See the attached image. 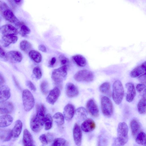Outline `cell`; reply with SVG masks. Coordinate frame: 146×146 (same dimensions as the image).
<instances>
[{"mask_svg":"<svg viewBox=\"0 0 146 146\" xmlns=\"http://www.w3.org/2000/svg\"><path fill=\"white\" fill-rule=\"evenodd\" d=\"M145 90L143 95L142 98L139 101L137 105V109L139 113L142 114H145L146 111Z\"/></svg>","mask_w":146,"mask_h":146,"instance_id":"26","label":"cell"},{"mask_svg":"<svg viewBox=\"0 0 146 146\" xmlns=\"http://www.w3.org/2000/svg\"><path fill=\"white\" fill-rule=\"evenodd\" d=\"M0 58L3 61H7L8 60L7 53L3 48L0 45Z\"/></svg>","mask_w":146,"mask_h":146,"instance_id":"41","label":"cell"},{"mask_svg":"<svg viewBox=\"0 0 146 146\" xmlns=\"http://www.w3.org/2000/svg\"><path fill=\"white\" fill-rule=\"evenodd\" d=\"M0 31L3 36L16 35L19 33L16 28L14 26L9 24L3 26L0 28Z\"/></svg>","mask_w":146,"mask_h":146,"instance_id":"11","label":"cell"},{"mask_svg":"<svg viewBox=\"0 0 146 146\" xmlns=\"http://www.w3.org/2000/svg\"><path fill=\"white\" fill-rule=\"evenodd\" d=\"M146 73L139 76L138 79L141 83L145 85L146 84Z\"/></svg>","mask_w":146,"mask_h":146,"instance_id":"44","label":"cell"},{"mask_svg":"<svg viewBox=\"0 0 146 146\" xmlns=\"http://www.w3.org/2000/svg\"></svg>","mask_w":146,"mask_h":146,"instance_id":"52","label":"cell"},{"mask_svg":"<svg viewBox=\"0 0 146 146\" xmlns=\"http://www.w3.org/2000/svg\"><path fill=\"white\" fill-rule=\"evenodd\" d=\"M26 84L31 90L34 91H36V87L30 81H27L26 82Z\"/></svg>","mask_w":146,"mask_h":146,"instance_id":"45","label":"cell"},{"mask_svg":"<svg viewBox=\"0 0 146 146\" xmlns=\"http://www.w3.org/2000/svg\"><path fill=\"white\" fill-rule=\"evenodd\" d=\"M67 69V66L64 65L53 70L51 77L56 83L59 84L66 79Z\"/></svg>","mask_w":146,"mask_h":146,"instance_id":"5","label":"cell"},{"mask_svg":"<svg viewBox=\"0 0 146 146\" xmlns=\"http://www.w3.org/2000/svg\"><path fill=\"white\" fill-rule=\"evenodd\" d=\"M146 62L137 66L131 72V76L133 78L138 77L140 75L146 73Z\"/></svg>","mask_w":146,"mask_h":146,"instance_id":"17","label":"cell"},{"mask_svg":"<svg viewBox=\"0 0 146 146\" xmlns=\"http://www.w3.org/2000/svg\"><path fill=\"white\" fill-rule=\"evenodd\" d=\"M74 78L78 82H89L93 80L94 75L93 73L90 71L82 70L77 72L74 75Z\"/></svg>","mask_w":146,"mask_h":146,"instance_id":"7","label":"cell"},{"mask_svg":"<svg viewBox=\"0 0 146 146\" xmlns=\"http://www.w3.org/2000/svg\"><path fill=\"white\" fill-rule=\"evenodd\" d=\"M59 59L60 63L63 66H66L69 63V60L68 58L64 56L61 55L59 56Z\"/></svg>","mask_w":146,"mask_h":146,"instance_id":"42","label":"cell"},{"mask_svg":"<svg viewBox=\"0 0 146 146\" xmlns=\"http://www.w3.org/2000/svg\"><path fill=\"white\" fill-rule=\"evenodd\" d=\"M130 125L132 135L135 138L138 134L141 131V125L139 121L135 119H133L131 121Z\"/></svg>","mask_w":146,"mask_h":146,"instance_id":"21","label":"cell"},{"mask_svg":"<svg viewBox=\"0 0 146 146\" xmlns=\"http://www.w3.org/2000/svg\"><path fill=\"white\" fill-rule=\"evenodd\" d=\"M13 119L8 114L0 116V127H5L10 125L13 122Z\"/></svg>","mask_w":146,"mask_h":146,"instance_id":"24","label":"cell"},{"mask_svg":"<svg viewBox=\"0 0 146 146\" xmlns=\"http://www.w3.org/2000/svg\"><path fill=\"white\" fill-rule=\"evenodd\" d=\"M124 94V89L121 82L119 80H115L113 85L112 97L116 104H119L121 103Z\"/></svg>","mask_w":146,"mask_h":146,"instance_id":"3","label":"cell"},{"mask_svg":"<svg viewBox=\"0 0 146 146\" xmlns=\"http://www.w3.org/2000/svg\"><path fill=\"white\" fill-rule=\"evenodd\" d=\"M29 55L30 58L36 63H39L41 61V55L37 51L31 50L29 52Z\"/></svg>","mask_w":146,"mask_h":146,"instance_id":"31","label":"cell"},{"mask_svg":"<svg viewBox=\"0 0 146 146\" xmlns=\"http://www.w3.org/2000/svg\"><path fill=\"white\" fill-rule=\"evenodd\" d=\"M66 92L67 95L70 98L76 97L79 93L77 87L74 84L71 83H68L66 84Z\"/></svg>","mask_w":146,"mask_h":146,"instance_id":"20","label":"cell"},{"mask_svg":"<svg viewBox=\"0 0 146 146\" xmlns=\"http://www.w3.org/2000/svg\"><path fill=\"white\" fill-rule=\"evenodd\" d=\"M36 113L32 118L30 122L31 128L35 132H38L42 128L44 124L46 108L42 104L36 105Z\"/></svg>","mask_w":146,"mask_h":146,"instance_id":"1","label":"cell"},{"mask_svg":"<svg viewBox=\"0 0 146 146\" xmlns=\"http://www.w3.org/2000/svg\"><path fill=\"white\" fill-rule=\"evenodd\" d=\"M11 96L10 90L6 85L0 87V103H2L8 100Z\"/></svg>","mask_w":146,"mask_h":146,"instance_id":"18","label":"cell"},{"mask_svg":"<svg viewBox=\"0 0 146 146\" xmlns=\"http://www.w3.org/2000/svg\"><path fill=\"white\" fill-rule=\"evenodd\" d=\"M0 13L6 20L14 23L17 27H20L24 24L19 20L7 4L2 1H0Z\"/></svg>","mask_w":146,"mask_h":146,"instance_id":"2","label":"cell"},{"mask_svg":"<svg viewBox=\"0 0 146 146\" xmlns=\"http://www.w3.org/2000/svg\"><path fill=\"white\" fill-rule=\"evenodd\" d=\"M18 39L17 36L16 35H4L2 37L3 45L5 47H7L10 44L16 42Z\"/></svg>","mask_w":146,"mask_h":146,"instance_id":"23","label":"cell"},{"mask_svg":"<svg viewBox=\"0 0 146 146\" xmlns=\"http://www.w3.org/2000/svg\"><path fill=\"white\" fill-rule=\"evenodd\" d=\"M53 118L54 121L58 125H61L64 123V117L60 112L56 113L53 116Z\"/></svg>","mask_w":146,"mask_h":146,"instance_id":"36","label":"cell"},{"mask_svg":"<svg viewBox=\"0 0 146 146\" xmlns=\"http://www.w3.org/2000/svg\"><path fill=\"white\" fill-rule=\"evenodd\" d=\"M20 47L21 50L27 53H29L32 48L31 44L26 40H23L21 42Z\"/></svg>","mask_w":146,"mask_h":146,"instance_id":"33","label":"cell"},{"mask_svg":"<svg viewBox=\"0 0 146 146\" xmlns=\"http://www.w3.org/2000/svg\"><path fill=\"white\" fill-rule=\"evenodd\" d=\"M72 58L76 64L78 66L83 67L86 65V60L82 55L77 54L74 56Z\"/></svg>","mask_w":146,"mask_h":146,"instance_id":"28","label":"cell"},{"mask_svg":"<svg viewBox=\"0 0 146 146\" xmlns=\"http://www.w3.org/2000/svg\"><path fill=\"white\" fill-rule=\"evenodd\" d=\"M38 49L43 52H46V48L45 46L43 44H40L38 46Z\"/></svg>","mask_w":146,"mask_h":146,"instance_id":"47","label":"cell"},{"mask_svg":"<svg viewBox=\"0 0 146 146\" xmlns=\"http://www.w3.org/2000/svg\"><path fill=\"white\" fill-rule=\"evenodd\" d=\"M22 99L24 109L27 111H30L35 104V100L31 92L28 90H24L22 93Z\"/></svg>","mask_w":146,"mask_h":146,"instance_id":"6","label":"cell"},{"mask_svg":"<svg viewBox=\"0 0 146 146\" xmlns=\"http://www.w3.org/2000/svg\"><path fill=\"white\" fill-rule=\"evenodd\" d=\"M5 82V78L4 76L0 73V86L3 84Z\"/></svg>","mask_w":146,"mask_h":146,"instance_id":"48","label":"cell"},{"mask_svg":"<svg viewBox=\"0 0 146 146\" xmlns=\"http://www.w3.org/2000/svg\"><path fill=\"white\" fill-rule=\"evenodd\" d=\"M33 73L36 78L38 79H40L42 77V71L38 66H36L34 68Z\"/></svg>","mask_w":146,"mask_h":146,"instance_id":"40","label":"cell"},{"mask_svg":"<svg viewBox=\"0 0 146 146\" xmlns=\"http://www.w3.org/2000/svg\"><path fill=\"white\" fill-rule=\"evenodd\" d=\"M73 136L74 142L77 145L81 144L82 133L81 128L77 123H75L73 129Z\"/></svg>","mask_w":146,"mask_h":146,"instance_id":"13","label":"cell"},{"mask_svg":"<svg viewBox=\"0 0 146 146\" xmlns=\"http://www.w3.org/2000/svg\"><path fill=\"white\" fill-rule=\"evenodd\" d=\"M76 111L74 106L68 104L65 107L64 110V116L65 119L68 121L71 120L73 117Z\"/></svg>","mask_w":146,"mask_h":146,"instance_id":"12","label":"cell"},{"mask_svg":"<svg viewBox=\"0 0 146 146\" xmlns=\"http://www.w3.org/2000/svg\"><path fill=\"white\" fill-rule=\"evenodd\" d=\"M145 85L142 84H139L136 86V89L139 92H140L145 89Z\"/></svg>","mask_w":146,"mask_h":146,"instance_id":"43","label":"cell"},{"mask_svg":"<svg viewBox=\"0 0 146 146\" xmlns=\"http://www.w3.org/2000/svg\"><path fill=\"white\" fill-rule=\"evenodd\" d=\"M40 88L42 93L44 95L46 94L48 91V85L47 82L45 81H42L40 84Z\"/></svg>","mask_w":146,"mask_h":146,"instance_id":"39","label":"cell"},{"mask_svg":"<svg viewBox=\"0 0 146 146\" xmlns=\"http://www.w3.org/2000/svg\"><path fill=\"white\" fill-rule=\"evenodd\" d=\"M23 143L24 146L34 145L33 137L29 131L26 129L24 131Z\"/></svg>","mask_w":146,"mask_h":146,"instance_id":"22","label":"cell"},{"mask_svg":"<svg viewBox=\"0 0 146 146\" xmlns=\"http://www.w3.org/2000/svg\"><path fill=\"white\" fill-rule=\"evenodd\" d=\"M136 143L138 144L146 145V135L143 131H140L135 137Z\"/></svg>","mask_w":146,"mask_h":146,"instance_id":"34","label":"cell"},{"mask_svg":"<svg viewBox=\"0 0 146 146\" xmlns=\"http://www.w3.org/2000/svg\"><path fill=\"white\" fill-rule=\"evenodd\" d=\"M9 4L10 5V6L12 8L15 10L16 8L15 3L14 2L13 0H7Z\"/></svg>","mask_w":146,"mask_h":146,"instance_id":"46","label":"cell"},{"mask_svg":"<svg viewBox=\"0 0 146 146\" xmlns=\"http://www.w3.org/2000/svg\"><path fill=\"white\" fill-rule=\"evenodd\" d=\"M22 123L20 120H17L15 125L11 130L12 137L14 138L18 137L20 135L22 128Z\"/></svg>","mask_w":146,"mask_h":146,"instance_id":"25","label":"cell"},{"mask_svg":"<svg viewBox=\"0 0 146 146\" xmlns=\"http://www.w3.org/2000/svg\"><path fill=\"white\" fill-rule=\"evenodd\" d=\"M30 32V29L25 24H23L20 27L19 33L22 36L25 37Z\"/></svg>","mask_w":146,"mask_h":146,"instance_id":"38","label":"cell"},{"mask_svg":"<svg viewBox=\"0 0 146 146\" xmlns=\"http://www.w3.org/2000/svg\"><path fill=\"white\" fill-rule=\"evenodd\" d=\"M127 90L126 96V100L128 102H131L136 95V91L134 84L131 82H128L125 84Z\"/></svg>","mask_w":146,"mask_h":146,"instance_id":"16","label":"cell"},{"mask_svg":"<svg viewBox=\"0 0 146 146\" xmlns=\"http://www.w3.org/2000/svg\"><path fill=\"white\" fill-rule=\"evenodd\" d=\"M12 137L11 130L10 129L3 130L0 133V139L3 141H8Z\"/></svg>","mask_w":146,"mask_h":146,"instance_id":"29","label":"cell"},{"mask_svg":"<svg viewBox=\"0 0 146 146\" xmlns=\"http://www.w3.org/2000/svg\"><path fill=\"white\" fill-rule=\"evenodd\" d=\"M75 113L76 119L79 121H82L86 119L87 113L85 109L80 107L76 110Z\"/></svg>","mask_w":146,"mask_h":146,"instance_id":"27","label":"cell"},{"mask_svg":"<svg viewBox=\"0 0 146 146\" xmlns=\"http://www.w3.org/2000/svg\"><path fill=\"white\" fill-rule=\"evenodd\" d=\"M128 127L125 122L118 124L117 128V141L120 145H123L128 141Z\"/></svg>","mask_w":146,"mask_h":146,"instance_id":"4","label":"cell"},{"mask_svg":"<svg viewBox=\"0 0 146 146\" xmlns=\"http://www.w3.org/2000/svg\"><path fill=\"white\" fill-rule=\"evenodd\" d=\"M14 106L12 103L10 102H4L0 105V114H8L13 110Z\"/></svg>","mask_w":146,"mask_h":146,"instance_id":"19","label":"cell"},{"mask_svg":"<svg viewBox=\"0 0 146 146\" xmlns=\"http://www.w3.org/2000/svg\"><path fill=\"white\" fill-rule=\"evenodd\" d=\"M52 122L53 118L50 114L48 113L45 115L44 124L45 129L48 130L50 129L52 125Z\"/></svg>","mask_w":146,"mask_h":146,"instance_id":"35","label":"cell"},{"mask_svg":"<svg viewBox=\"0 0 146 146\" xmlns=\"http://www.w3.org/2000/svg\"><path fill=\"white\" fill-rule=\"evenodd\" d=\"M53 136L51 133H48L46 134H43L39 137V139L41 143L44 145H47L52 141L53 139Z\"/></svg>","mask_w":146,"mask_h":146,"instance_id":"30","label":"cell"},{"mask_svg":"<svg viewBox=\"0 0 146 146\" xmlns=\"http://www.w3.org/2000/svg\"><path fill=\"white\" fill-rule=\"evenodd\" d=\"M8 60L13 63L20 62L23 59V56L19 52L12 50L9 51L7 53Z\"/></svg>","mask_w":146,"mask_h":146,"instance_id":"15","label":"cell"},{"mask_svg":"<svg viewBox=\"0 0 146 146\" xmlns=\"http://www.w3.org/2000/svg\"><path fill=\"white\" fill-rule=\"evenodd\" d=\"M60 94L59 88L54 87L50 92L46 98V101L49 104H54L58 100Z\"/></svg>","mask_w":146,"mask_h":146,"instance_id":"9","label":"cell"},{"mask_svg":"<svg viewBox=\"0 0 146 146\" xmlns=\"http://www.w3.org/2000/svg\"><path fill=\"white\" fill-rule=\"evenodd\" d=\"M101 106L102 113L108 117L111 116L113 113V108L112 102L106 96H103L101 98Z\"/></svg>","mask_w":146,"mask_h":146,"instance_id":"8","label":"cell"},{"mask_svg":"<svg viewBox=\"0 0 146 146\" xmlns=\"http://www.w3.org/2000/svg\"><path fill=\"white\" fill-rule=\"evenodd\" d=\"M56 60V59L55 57H52L50 60L49 63L50 66H53L55 63Z\"/></svg>","mask_w":146,"mask_h":146,"instance_id":"49","label":"cell"},{"mask_svg":"<svg viewBox=\"0 0 146 146\" xmlns=\"http://www.w3.org/2000/svg\"><path fill=\"white\" fill-rule=\"evenodd\" d=\"M96 127V124L92 119L88 118L86 119L81 125V128L84 132H89L93 131Z\"/></svg>","mask_w":146,"mask_h":146,"instance_id":"14","label":"cell"},{"mask_svg":"<svg viewBox=\"0 0 146 146\" xmlns=\"http://www.w3.org/2000/svg\"><path fill=\"white\" fill-rule=\"evenodd\" d=\"M68 142L65 139L62 138H57L54 141L52 145L56 146H68Z\"/></svg>","mask_w":146,"mask_h":146,"instance_id":"37","label":"cell"},{"mask_svg":"<svg viewBox=\"0 0 146 146\" xmlns=\"http://www.w3.org/2000/svg\"><path fill=\"white\" fill-rule=\"evenodd\" d=\"M100 90L102 93L109 96L111 95V86L110 83L106 82L103 83L99 87Z\"/></svg>","mask_w":146,"mask_h":146,"instance_id":"32","label":"cell"},{"mask_svg":"<svg viewBox=\"0 0 146 146\" xmlns=\"http://www.w3.org/2000/svg\"><path fill=\"white\" fill-rule=\"evenodd\" d=\"M13 80L14 81V82L16 85L17 87H18L19 88V84L17 79H16L15 77L14 76H13Z\"/></svg>","mask_w":146,"mask_h":146,"instance_id":"50","label":"cell"},{"mask_svg":"<svg viewBox=\"0 0 146 146\" xmlns=\"http://www.w3.org/2000/svg\"><path fill=\"white\" fill-rule=\"evenodd\" d=\"M86 108L88 112L92 116L95 117H97L99 116V109L93 100L91 99L88 101L86 104Z\"/></svg>","mask_w":146,"mask_h":146,"instance_id":"10","label":"cell"},{"mask_svg":"<svg viewBox=\"0 0 146 146\" xmlns=\"http://www.w3.org/2000/svg\"><path fill=\"white\" fill-rule=\"evenodd\" d=\"M23 0H13L14 2L17 5H19L22 3Z\"/></svg>","mask_w":146,"mask_h":146,"instance_id":"51","label":"cell"}]
</instances>
